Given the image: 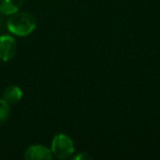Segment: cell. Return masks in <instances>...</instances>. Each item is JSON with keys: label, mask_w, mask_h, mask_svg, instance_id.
<instances>
[{"label": "cell", "mask_w": 160, "mask_h": 160, "mask_svg": "<svg viewBox=\"0 0 160 160\" xmlns=\"http://www.w3.org/2000/svg\"><path fill=\"white\" fill-rule=\"evenodd\" d=\"M38 21L35 17L28 12H16L11 14L7 22V28L12 34L27 36L35 30Z\"/></svg>", "instance_id": "1"}, {"label": "cell", "mask_w": 160, "mask_h": 160, "mask_svg": "<svg viewBox=\"0 0 160 160\" xmlns=\"http://www.w3.org/2000/svg\"><path fill=\"white\" fill-rule=\"evenodd\" d=\"M52 153L58 159H67L75 151V146L70 138L65 134H58L52 142Z\"/></svg>", "instance_id": "2"}, {"label": "cell", "mask_w": 160, "mask_h": 160, "mask_svg": "<svg viewBox=\"0 0 160 160\" xmlns=\"http://www.w3.org/2000/svg\"><path fill=\"white\" fill-rule=\"evenodd\" d=\"M17 53V42L10 35L0 36V59L8 62L12 59Z\"/></svg>", "instance_id": "3"}, {"label": "cell", "mask_w": 160, "mask_h": 160, "mask_svg": "<svg viewBox=\"0 0 160 160\" xmlns=\"http://www.w3.org/2000/svg\"><path fill=\"white\" fill-rule=\"evenodd\" d=\"M24 158L28 160H51L53 158V153L46 147L41 145H33L25 150Z\"/></svg>", "instance_id": "4"}, {"label": "cell", "mask_w": 160, "mask_h": 160, "mask_svg": "<svg viewBox=\"0 0 160 160\" xmlns=\"http://www.w3.org/2000/svg\"><path fill=\"white\" fill-rule=\"evenodd\" d=\"M24 0H0V13L11 16L19 11Z\"/></svg>", "instance_id": "5"}, {"label": "cell", "mask_w": 160, "mask_h": 160, "mask_svg": "<svg viewBox=\"0 0 160 160\" xmlns=\"http://www.w3.org/2000/svg\"><path fill=\"white\" fill-rule=\"evenodd\" d=\"M22 99V91L17 86H10L3 91L2 100H5L8 104H14L18 103Z\"/></svg>", "instance_id": "6"}, {"label": "cell", "mask_w": 160, "mask_h": 160, "mask_svg": "<svg viewBox=\"0 0 160 160\" xmlns=\"http://www.w3.org/2000/svg\"><path fill=\"white\" fill-rule=\"evenodd\" d=\"M10 115V108L9 104L5 100L0 99V126L5 124Z\"/></svg>", "instance_id": "7"}, {"label": "cell", "mask_w": 160, "mask_h": 160, "mask_svg": "<svg viewBox=\"0 0 160 160\" xmlns=\"http://www.w3.org/2000/svg\"><path fill=\"white\" fill-rule=\"evenodd\" d=\"M72 159H75V160H91L92 159V156H90V155H88V153L83 152V153H79V155L75 156Z\"/></svg>", "instance_id": "8"}]
</instances>
